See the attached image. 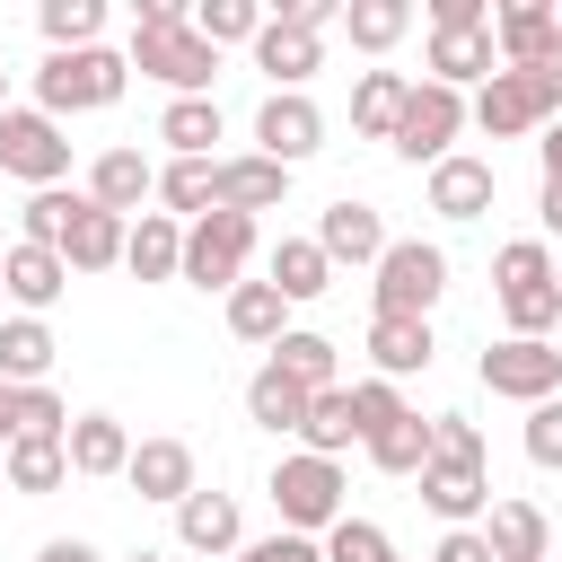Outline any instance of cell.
Returning a JSON list of instances; mask_svg holds the SVG:
<instances>
[{
  "label": "cell",
  "mask_w": 562,
  "mask_h": 562,
  "mask_svg": "<svg viewBox=\"0 0 562 562\" xmlns=\"http://www.w3.org/2000/svg\"><path fill=\"white\" fill-rule=\"evenodd\" d=\"M123 79H132V61L123 53H105V44H88V53H44V70H35V114H105L114 97H123Z\"/></svg>",
  "instance_id": "cell-1"
},
{
  "label": "cell",
  "mask_w": 562,
  "mask_h": 562,
  "mask_svg": "<svg viewBox=\"0 0 562 562\" xmlns=\"http://www.w3.org/2000/svg\"><path fill=\"white\" fill-rule=\"evenodd\" d=\"M553 114H562V79H553V70H492V79L474 88V105H465V123L492 132V140L544 132Z\"/></svg>",
  "instance_id": "cell-2"
},
{
  "label": "cell",
  "mask_w": 562,
  "mask_h": 562,
  "mask_svg": "<svg viewBox=\"0 0 562 562\" xmlns=\"http://www.w3.org/2000/svg\"><path fill=\"white\" fill-rule=\"evenodd\" d=\"M369 272H378V281H369L378 316H430V307L448 299V255H439L430 237H386V255H378Z\"/></svg>",
  "instance_id": "cell-3"
},
{
  "label": "cell",
  "mask_w": 562,
  "mask_h": 562,
  "mask_svg": "<svg viewBox=\"0 0 562 562\" xmlns=\"http://www.w3.org/2000/svg\"><path fill=\"white\" fill-rule=\"evenodd\" d=\"M272 509H281V527L290 536H325L334 518H342V465L334 457H307V448H290L281 465H272Z\"/></svg>",
  "instance_id": "cell-4"
},
{
  "label": "cell",
  "mask_w": 562,
  "mask_h": 562,
  "mask_svg": "<svg viewBox=\"0 0 562 562\" xmlns=\"http://www.w3.org/2000/svg\"><path fill=\"white\" fill-rule=\"evenodd\" d=\"M140 79H158V88H176V97H211V70H220V53L193 35V18L184 26H132V53H123Z\"/></svg>",
  "instance_id": "cell-5"
},
{
  "label": "cell",
  "mask_w": 562,
  "mask_h": 562,
  "mask_svg": "<svg viewBox=\"0 0 562 562\" xmlns=\"http://www.w3.org/2000/svg\"><path fill=\"white\" fill-rule=\"evenodd\" d=\"M246 255H255V220H237V211H202V220L184 228V263H176V281L228 299V290L246 281Z\"/></svg>",
  "instance_id": "cell-6"
},
{
  "label": "cell",
  "mask_w": 562,
  "mask_h": 562,
  "mask_svg": "<svg viewBox=\"0 0 562 562\" xmlns=\"http://www.w3.org/2000/svg\"><path fill=\"white\" fill-rule=\"evenodd\" d=\"M0 176H18L26 193H53L70 176V132L53 114H35V105H9L0 114Z\"/></svg>",
  "instance_id": "cell-7"
},
{
  "label": "cell",
  "mask_w": 562,
  "mask_h": 562,
  "mask_svg": "<svg viewBox=\"0 0 562 562\" xmlns=\"http://www.w3.org/2000/svg\"><path fill=\"white\" fill-rule=\"evenodd\" d=\"M457 132H465V97L439 88V79H413V97H404V114H395V158L439 167V158L457 149Z\"/></svg>",
  "instance_id": "cell-8"
},
{
  "label": "cell",
  "mask_w": 562,
  "mask_h": 562,
  "mask_svg": "<svg viewBox=\"0 0 562 562\" xmlns=\"http://www.w3.org/2000/svg\"><path fill=\"white\" fill-rule=\"evenodd\" d=\"M474 378L492 386V395H509V404H544V395H562V342H492L483 360H474Z\"/></svg>",
  "instance_id": "cell-9"
},
{
  "label": "cell",
  "mask_w": 562,
  "mask_h": 562,
  "mask_svg": "<svg viewBox=\"0 0 562 562\" xmlns=\"http://www.w3.org/2000/svg\"><path fill=\"white\" fill-rule=\"evenodd\" d=\"M255 70L272 79V97H307V79L325 70V35H307V26H290V18H272V9H263Z\"/></svg>",
  "instance_id": "cell-10"
},
{
  "label": "cell",
  "mask_w": 562,
  "mask_h": 562,
  "mask_svg": "<svg viewBox=\"0 0 562 562\" xmlns=\"http://www.w3.org/2000/svg\"><path fill=\"white\" fill-rule=\"evenodd\" d=\"M316 149H325V114H316V97H263V105H255V158L299 167V158H316Z\"/></svg>",
  "instance_id": "cell-11"
},
{
  "label": "cell",
  "mask_w": 562,
  "mask_h": 562,
  "mask_svg": "<svg viewBox=\"0 0 562 562\" xmlns=\"http://www.w3.org/2000/svg\"><path fill=\"white\" fill-rule=\"evenodd\" d=\"M281 202H290V167H272V158H255V149L211 158V211L255 220V211H281Z\"/></svg>",
  "instance_id": "cell-12"
},
{
  "label": "cell",
  "mask_w": 562,
  "mask_h": 562,
  "mask_svg": "<svg viewBox=\"0 0 562 562\" xmlns=\"http://www.w3.org/2000/svg\"><path fill=\"white\" fill-rule=\"evenodd\" d=\"M553 44H562L553 0H509V9H492V53H501V70H544Z\"/></svg>",
  "instance_id": "cell-13"
},
{
  "label": "cell",
  "mask_w": 562,
  "mask_h": 562,
  "mask_svg": "<svg viewBox=\"0 0 562 562\" xmlns=\"http://www.w3.org/2000/svg\"><path fill=\"white\" fill-rule=\"evenodd\" d=\"M413 483H422V509L448 518V527H474V518L492 509V465H448V457H430Z\"/></svg>",
  "instance_id": "cell-14"
},
{
  "label": "cell",
  "mask_w": 562,
  "mask_h": 562,
  "mask_svg": "<svg viewBox=\"0 0 562 562\" xmlns=\"http://www.w3.org/2000/svg\"><path fill=\"white\" fill-rule=\"evenodd\" d=\"M79 193H88L97 211L132 220V211H140V202L158 193V167H149L140 149H97V158H88V184H79Z\"/></svg>",
  "instance_id": "cell-15"
},
{
  "label": "cell",
  "mask_w": 562,
  "mask_h": 562,
  "mask_svg": "<svg viewBox=\"0 0 562 562\" xmlns=\"http://www.w3.org/2000/svg\"><path fill=\"white\" fill-rule=\"evenodd\" d=\"M70 290V263L53 246H0V299H18V316H44Z\"/></svg>",
  "instance_id": "cell-16"
},
{
  "label": "cell",
  "mask_w": 562,
  "mask_h": 562,
  "mask_svg": "<svg viewBox=\"0 0 562 562\" xmlns=\"http://www.w3.org/2000/svg\"><path fill=\"white\" fill-rule=\"evenodd\" d=\"M439 360V342H430V316H369V378H422Z\"/></svg>",
  "instance_id": "cell-17"
},
{
  "label": "cell",
  "mask_w": 562,
  "mask_h": 562,
  "mask_svg": "<svg viewBox=\"0 0 562 562\" xmlns=\"http://www.w3.org/2000/svg\"><path fill=\"white\" fill-rule=\"evenodd\" d=\"M123 483L140 492V501H184V492H202V474H193V448L184 439H132V465H123Z\"/></svg>",
  "instance_id": "cell-18"
},
{
  "label": "cell",
  "mask_w": 562,
  "mask_h": 562,
  "mask_svg": "<svg viewBox=\"0 0 562 562\" xmlns=\"http://www.w3.org/2000/svg\"><path fill=\"white\" fill-rule=\"evenodd\" d=\"M492 193H501L492 158H465V149H448V158L430 167V211H439V220H483V211H492Z\"/></svg>",
  "instance_id": "cell-19"
},
{
  "label": "cell",
  "mask_w": 562,
  "mask_h": 562,
  "mask_svg": "<svg viewBox=\"0 0 562 562\" xmlns=\"http://www.w3.org/2000/svg\"><path fill=\"white\" fill-rule=\"evenodd\" d=\"M176 544H184V553H237V544H246L237 492H184V501H176Z\"/></svg>",
  "instance_id": "cell-20"
},
{
  "label": "cell",
  "mask_w": 562,
  "mask_h": 562,
  "mask_svg": "<svg viewBox=\"0 0 562 562\" xmlns=\"http://www.w3.org/2000/svg\"><path fill=\"white\" fill-rule=\"evenodd\" d=\"M483 544H492V562H553V518L536 501H492Z\"/></svg>",
  "instance_id": "cell-21"
},
{
  "label": "cell",
  "mask_w": 562,
  "mask_h": 562,
  "mask_svg": "<svg viewBox=\"0 0 562 562\" xmlns=\"http://www.w3.org/2000/svg\"><path fill=\"white\" fill-rule=\"evenodd\" d=\"M61 457H70V474H123L132 465V430L114 422V413H70V430H61Z\"/></svg>",
  "instance_id": "cell-22"
},
{
  "label": "cell",
  "mask_w": 562,
  "mask_h": 562,
  "mask_svg": "<svg viewBox=\"0 0 562 562\" xmlns=\"http://www.w3.org/2000/svg\"><path fill=\"white\" fill-rule=\"evenodd\" d=\"M492 70H501L492 26H465V35H457V26H430V79H439V88H457V97H465V79L483 88Z\"/></svg>",
  "instance_id": "cell-23"
},
{
  "label": "cell",
  "mask_w": 562,
  "mask_h": 562,
  "mask_svg": "<svg viewBox=\"0 0 562 562\" xmlns=\"http://www.w3.org/2000/svg\"><path fill=\"white\" fill-rule=\"evenodd\" d=\"M316 246H325V263H378V255H386V220L342 193V202L316 220Z\"/></svg>",
  "instance_id": "cell-24"
},
{
  "label": "cell",
  "mask_w": 562,
  "mask_h": 562,
  "mask_svg": "<svg viewBox=\"0 0 562 562\" xmlns=\"http://www.w3.org/2000/svg\"><path fill=\"white\" fill-rule=\"evenodd\" d=\"M123 228H132V220H114V211H97V202L79 193V211H70V228H61L53 255H61L70 272H105V263H123Z\"/></svg>",
  "instance_id": "cell-25"
},
{
  "label": "cell",
  "mask_w": 562,
  "mask_h": 562,
  "mask_svg": "<svg viewBox=\"0 0 562 562\" xmlns=\"http://www.w3.org/2000/svg\"><path fill=\"white\" fill-rule=\"evenodd\" d=\"M176 263H184V228H176L167 211H140V220L123 228V272H132V281H176Z\"/></svg>",
  "instance_id": "cell-26"
},
{
  "label": "cell",
  "mask_w": 562,
  "mask_h": 562,
  "mask_svg": "<svg viewBox=\"0 0 562 562\" xmlns=\"http://www.w3.org/2000/svg\"><path fill=\"white\" fill-rule=\"evenodd\" d=\"M404 97H413L404 70H360V79H351V132H360V140H395Z\"/></svg>",
  "instance_id": "cell-27"
},
{
  "label": "cell",
  "mask_w": 562,
  "mask_h": 562,
  "mask_svg": "<svg viewBox=\"0 0 562 562\" xmlns=\"http://www.w3.org/2000/svg\"><path fill=\"white\" fill-rule=\"evenodd\" d=\"M246 422L255 430H272V439H299V422H307V386H290L272 360L246 378Z\"/></svg>",
  "instance_id": "cell-28"
},
{
  "label": "cell",
  "mask_w": 562,
  "mask_h": 562,
  "mask_svg": "<svg viewBox=\"0 0 562 562\" xmlns=\"http://www.w3.org/2000/svg\"><path fill=\"white\" fill-rule=\"evenodd\" d=\"M0 483H9V492H26V501L61 492V483H70V457H61V439H9V448H0Z\"/></svg>",
  "instance_id": "cell-29"
},
{
  "label": "cell",
  "mask_w": 562,
  "mask_h": 562,
  "mask_svg": "<svg viewBox=\"0 0 562 562\" xmlns=\"http://www.w3.org/2000/svg\"><path fill=\"white\" fill-rule=\"evenodd\" d=\"M228 334H237V342H263V351H272V342L290 334V299H281L272 281H237V290H228Z\"/></svg>",
  "instance_id": "cell-30"
},
{
  "label": "cell",
  "mask_w": 562,
  "mask_h": 562,
  "mask_svg": "<svg viewBox=\"0 0 562 562\" xmlns=\"http://www.w3.org/2000/svg\"><path fill=\"white\" fill-rule=\"evenodd\" d=\"M272 369H281L290 386H307V395L342 386V360H334V342H325V334H307V325H290V334L272 342Z\"/></svg>",
  "instance_id": "cell-31"
},
{
  "label": "cell",
  "mask_w": 562,
  "mask_h": 562,
  "mask_svg": "<svg viewBox=\"0 0 562 562\" xmlns=\"http://www.w3.org/2000/svg\"><path fill=\"white\" fill-rule=\"evenodd\" d=\"M53 351H61V342H53L44 316H9V325H0V378H9V386H44Z\"/></svg>",
  "instance_id": "cell-32"
},
{
  "label": "cell",
  "mask_w": 562,
  "mask_h": 562,
  "mask_svg": "<svg viewBox=\"0 0 562 562\" xmlns=\"http://www.w3.org/2000/svg\"><path fill=\"white\" fill-rule=\"evenodd\" d=\"M272 290H281L290 307H299V299H325V290H334L325 246H316V237H281V246H272Z\"/></svg>",
  "instance_id": "cell-33"
},
{
  "label": "cell",
  "mask_w": 562,
  "mask_h": 562,
  "mask_svg": "<svg viewBox=\"0 0 562 562\" xmlns=\"http://www.w3.org/2000/svg\"><path fill=\"white\" fill-rule=\"evenodd\" d=\"M158 140H167L176 158H211V140H220V105H211V97H167Z\"/></svg>",
  "instance_id": "cell-34"
},
{
  "label": "cell",
  "mask_w": 562,
  "mask_h": 562,
  "mask_svg": "<svg viewBox=\"0 0 562 562\" xmlns=\"http://www.w3.org/2000/svg\"><path fill=\"white\" fill-rule=\"evenodd\" d=\"M360 430H351V395L342 386H325V395H307V422H299V448L307 457H334L342 465V448H351Z\"/></svg>",
  "instance_id": "cell-35"
},
{
  "label": "cell",
  "mask_w": 562,
  "mask_h": 562,
  "mask_svg": "<svg viewBox=\"0 0 562 562\" xmlns=\"http://www.w3.org/2000/svg\"><path fill=\"white\" fill-rule=\"evenodd\" d=\"M35 26H44V44H53V53H88V44L105 35V0H44V9H35Z\"/></svg>",
  "instance_id": "cell-36"
},
{
  "label": "cell",
  "mask_w": 562,
  "mask_h": 562,
  "mask_svg": "<svg viewBox=\"0 0 562 562\" xmlns=\"http://www.w3.org/2000/svg\"><path fill=\"white\" fill-rule=\"evenodd\" d=\"M360 448H369V465H378V474H422V465H430V422H422V413H404V422H386V430H378V439H360Z\"/></svg>",
  "instance_id": "cell-37"
},
{
  "label": "cell",
  "mask_w": 562,
  "mask_h": 562,
  "mask_svg": "<svg viewBox=\"0 0 562 562\" xmlns=\"http://www.w3.org/2000/svg\"><path fill=\"white\" fill-rule=\"evenodd\" d=\"M193 35L220 53V44H255L263 35V0H193Z\"/></svg>",
  "instance_id": "cell-38"
},
{
  "label": "cell",
  "mask_w": 562,
  "mask_h": 562,
  "mask_svg": "<svg viewBox=\"0 0 562 562\" xmlns=\"http://www.w3.org/2000/svg\"><path fill=\"white\" fill-rule=\"evenodd\" d=\"M342 26H351V44H360V53H395V44H404V26H413V0H351V9H342Z\"/></svg>",
  "instance_id": "cell-39"
},
{
  "label": "cell",
  "mask_w": 562,
  "mask_h": 562,
  "mask_svg": "<svg viewBox=\"0 0 562 562\" xmlns=\"http://www.w3.org/2000/svg\"><path fill=\"white\" fill-rule=\"evenodd\" d=\"M316 544H325V562H395V536H386L378 518H351V509H342Z\"/></svg>",
  "instance_id": "cell-40"
},
{
  "label": "cell",
  "mask_w": 562,
  "mask_h": 562,
  "mask_svg": "<svg viewBox=\"0 0 562 562\" xmlns=\"http://www.w3.org/2000/svg\"><path fill=\"white\" fill-rule=\"evenodd\" d=\"M158 202H167V220H184V211L202 220L211 211V158H167L158 167Z\"/></svg>",
  "instance_id": "cell-41"
},
{
  "label": "cell",
  "mask_w": 562,
  "mask_h": 562,
  "mask_svg": "<svg viewBox=\"0 0 562 562\" xmlns=\"http://www.w3.org/2000/svg\"><path fill=\"white\" fill-rule=\"evenodd\" d=\"M342 395H351V430H360V439H378V430H386V422H404V413H413V404H404V386H395V378H351V386H342Z\"/></svg>",
  "instance_id": "cell-42"
},
{
  "label": "cell",
  "mask_w": 562,
  "mask_h": 562,
  "mask_svg": "<svg viewBox=\"0 0 562 562\" xmlns=\"http://www.w3.org/2000/svg\"><path fill=\"white\" fill-rule=\"evenodd\" d=\"M70 211H79V193H70V184H53V193H26V211H18V246H61Z\"/></svg>",
  "instance_id": "cell-43"
},
{
  "label": "cell",
  "mask_w": 562,
  "mask_h": 562,
  "mask_svg": "<svg viewBox=\"0 0 562 562\" xmlns=\"http://www.w3.org/2000/svg\"><path fill=\"white\" fill-rule=\"evenodd\" d=\"M518 448H527V465H562V395H544V404H527V430H518Z\"/></svg>",
  "instance_id": "cell-44"
},
{
  "label": "cell",
  "mask_w": 562,
  "mask_h": 562,
  "mask_svg": "<svg viewBox=\"0 0 562 562\" xmlns=\"http://www.w3.org/2000/svg\"><path fill=\"white\" fill-rule=\"evenodd\" d=\"M70 430V404L53 386H18V439H61Z\"/></svg>",
  "instance_id": "cell-45"
},
{
  "label": "cell",
  "mask_w": 562,
  "mask_h": 562,
  "mask_svg": "<svg viewBox=\"0 0 562 562\" xmlns=\"http://www.w3.org/2000/svg\"><path fill=\"white\" fill-rule=\"evenodd\" d=\"M430 457H448V465H483V430H474L465 413H430Z\"/></svg>",
  "instance_id": "cell-46"
},
{
  "label": "cell",
  "mask_w": 562,
  "mask_h": 562,
  "mask_svg": "<svg viewBox=\"0 0 562 562\" xmlns=\"http://www.w3.org/2000/svg\"><path fill=\"white\" fill-rule=\"evenodd\" d=\"M237 562H325V544H316V536H290V527H272V536L237 544Z\"/></svg>",
  "instance_id": "cell-47"
},
{
  "label": "cell",
  "mask_w": 562,
  "mask_h": 562,
  "mask_svg": "<svg viewBox=\"0 0 562 562\" xmlns=\"http://www.w3.org/2000/svg\"><path fill=\"white\" fill-rule=\"evenodd\" d=\"M430 562H492V544H483V527H448L430 544Z\"/></svg>",
  "instance_id": "cell-48"
},
{
  "label": "cell",
  "mask_w": 562,
  "mask_h": 562,
  "mask_svg": "<svg viewBox=\"0 0 562 562\" xmlns=\"http://www.w3.org/2000/svg\"><path fill=\"white\" fill-rule=\"evenodd\" d=\"M430 26H492V0H430Z\"/></svg>",
  "instance_id": "cell-49"
},
{
  "label": "cell",
  "mask_w": 562,
  "mask_h": 562,
  "mask_svg": "<svg viewBox=\"0 0 562 562\" xmlns=\"http://www.w3.org/2000/svg\"><path fill=\"white\" fill-rule=\"evenodd\" d=\"M193 9L184 0H132V26H184Z\"/></svg>",
  "instance_id": "cell-50"
},
{
  "label": "cell",
  "mask_w": 562,
  "mask_h": 562,
  "mask_svg": "<svg viewBox=\"0 0 562 562\" xmlns=\"http://www.w3.org/2000/svg\"><path fill=\"white\" fill-rule=\"evenodd\" d=\"M35 562H105L88 536H53V544H35Z\"/></svg>",
  "instance_id": "cell-51"
},
{
  "label": "cell",
  "mask_w": 562,
  "mask_h": 562,
  "mask_svg": "<svg viewBox=\"0 0 562 562\" xmlns=\"http://www.w3.org/2000/svg\"><path fill=\"white\" fill-rule=\"evenodd\" d=\"M536 220H544V237H562V176H544V193H536Z\"/></svg>",
  "instance_id": "cell-52"
},
{
  "label": "cell",
  "mask_w": 562,
  "mask_h": 562,
  "mask_svg": "<svg viewBox=\"0 0 562 562\" xmlns=\"http://www.w3.org/2000/svg\"><path fill=\"white\" fill-rule=\"evenodd\" d=\"M536 158H544V176H562V114L544 123V140H536Z\"/></svg>",
  "instance_id": "cell-53"
},
{
  "label": "cell",
  "mask_w": 562,
  "mask_h": 562,
  "mask_svg": "<svg viewBox=\"0 0 562 562\" xmlns=\"http://www.w3.org/2000/svg\"><path fill=\"white\" fill-rule=\"evenodd\" d=\"M9 439H18V386L0 378V448H9Z\"/></svg>",
  "instance_id": "cell-54"
},
{
  "label": "cell",
  "mask_w": 562,
  "mask_h": 562,
  "mask_svg": "<svg viewBox=\"0 0 562 562\" xmlns=\"http://www.w3.org/2000/svg\"><path fill=\"white\" fill-rule=\"evenodd\" d=\"M123 562H167V553H149V544H140V553H123Z\"/></svg>",
  "instance_id": "cell-55"
},
{
  "label": "cell",
  "mask_w": 562,
  "mask_h": 562,
  "mask_svg": "<svg viewBox=\"0 0 562 562\" xmlns=\"http://www.w3.org/2000/svg\"><path fill=\"white\" fill-rule=\"evenodd\" d=\"M544 70H553V79H562V44H553V61H544Z\"/></svg>",
  "instance_id": "cell-56"
},
{
  "label": "cell",
  "mask_w": 562,
  "mask_h": 562,
  "mask_svg": "<svg viewBox=\"0 0 562 562\" xmlns=\"http://www.w3.org/2000/svg\"><path fill=\"white\" fill-rule=\"evenodd\" d=\"M0 114H9V70H0Z\"/></svg>",
  "instance_id": "cell-57"
},
{
  "label": "cell",
  "mask_w": 562,
  "mask_h": 562,
  "mask_svg": "<svg viewBox=\"0 0 562 562\" xmlns=\"http://www.w3.org/2000/svg\"><path fill=\"white\" fill-rule=\"evenodd\" d=\"M553 290H562V255H553Z\"/></svg>",
  "instance_id": "cell-58"
},
{
  "label": "cell",
  "mask_w": 562,
  "mask_h": 562,
  "mask_svg": "<svg viewBox=\"0 0 562 562\" xmlns=\"http://www.w3.org/2000/svg\"><path fill=\"white\" fill-rule=\"evenodd\" d=\"M0 492H9V483H0Z\"/></svg>",
  "instance_id": "cell-59"
}]
</instances>
